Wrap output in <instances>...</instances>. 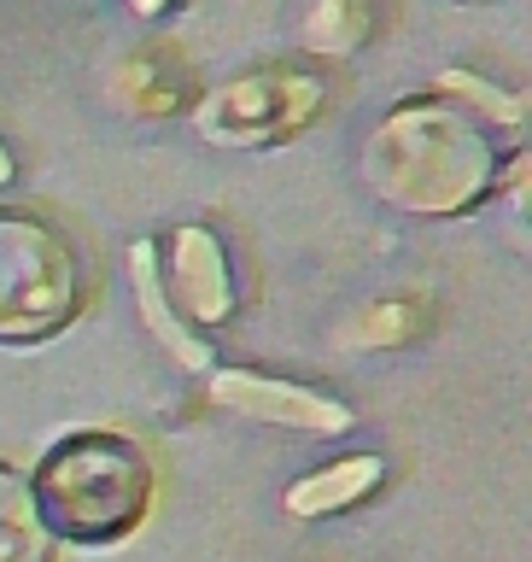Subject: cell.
I'll use <instances>...</instances> for the list:
<instances>
[{
	"label": "cell",
	"instance_id": "cell-1",
	"mask_svg": "<svg viewBox=\"0 0 532 562\" xmlns=\"http://www.w3.org/2000/svg\"><path fill=\"white\" fill-rule=\"evenodd\" d=\"M358 176L369 200L421 223L474 217L503 176V147L486 123L456 112L439 94L398 100L369 123L358 147Z\"/></svg>",
	"mask_w": 532,
	"mask_h": 562
},
{
	"label": "cell",
	"instance_id": "cell-2",
	"mask_svg": "<svg viewBox=\"0 0 532 562\" xmlns=\"http://www.w3.org/2000/svg\"><path fill=\"white\" fill-rule=\"evenodd\" d=\"M24 481L53 544H77V551L123 544L152 516L158 498V469L147 446L117 428H77L53 439Z\"/></svg>",
	"mask_w": 532,
	"mask_h": 562
},
{
	"label": "cell",
	"instance_id": "cell-3",
	"mask_svg": "<svg viewBox=\"0 0 532 562\" xmlns=\"http://www.w3.org/2000/svg\"><path fill=\"white\" fill-rule=\"evenodd\" d=\"M94 299L77 235L30 205H0V346H42Z\"/></svg>",
	"mask_w": 532,
	"mask_h": 562
},
{
	"label": "cell",
	"instance_id": "cell-4",
	"mask_svg": "<svg viewBox=\"0 0 532 562\" xmlns=\"http://www.w3.org/2000/svg\"><path fill=\"white\" fill-rule=\"evenodd\" d=\"M328 105V88L316 70L298 65H258L240 77L211 82L205 94H193L188 105V130L205 147L223 153H263V147H287L293 135H305Z\"/></svg>",
	"mask_w": 532,
	"mask_h": 562
},
{
	"label": "cell",
	"instance_id": "cell-5",
	"mask_svg": "<svg viewBox=\"0 0 532 562\" xmlns=\"http://www.w3.org/2000/svg\"><path fill=\"white\" fill-rule=\"evenodd\" d=\"M158 288H165L170 311L182 316L193 334H223L246 311V281L235 263V246L217 223H176L158 240Z\"/></svg>",
	"mask_w": 532,
	"mask_h": 562
},
{
	"label": "cell",
	"instance_id": "cell-6",
	"mask_svg": "<svg viewBox=\"0 0 532 562\" xmlns=\"http://www.w3.org/2000/svg\"><path fill=\"white\" fill-rule=\"evenodd\" d=\"M205 404L223 416L258 422V428H275V434H305V439H340L358 428V411L346 398H333L310 381H287V375H270V369H240V363L205 369Z\"/></svg>",
	"mask_w": 532,
	"mask_h": 562
},
{
	"label": "cell",
	"instance_id": "cell-7",
	"mask_svg": "<svg viewBox=\"0 0 532 562\" xmlns=\"http://www.w3.org/2000/svg\"><path fill=\"white\" fill-rule=\"evenodd\" d=\"M105 94L123 117L158 123L193 105V70L170 47H123L105 70Z\"/></svg>",
	"mask_w": 532,
	"mask_h": 562
},
{
	"label": "cell",
	"instance_id": "cell-8",
	"mask_svg": "<svg viewBox=\"0 0 532 562\" xmlns=\"http://www.w3.org/2000/svg\"><path fill=\"white\" fill-rule=\"evenodd\" d=\"M129 293H135V311H140V328H147V340L165 351L176 369H188V375H205V369H217V346H211L205 334H193L182 316L170 311L165 288H158V240H152V235L129 240Z\"/></svg>",
	"mask_w": 532,
	"mask_h": 562
},
{
	"label": "cell",
	"instance_id": "cell-9",
	"mask_svg": "<svg viewBox=\"0 0 532 562\" xmlns=\"http://www.w3.org/2000/svg\"><path fill=\"white\" fill-rule=\"evenodd\" d=\"M381 486H386V457L381 451H346V457H328V463L298 474L281 492V509L293 521H328V516H346V509L369 504Z\"/></svg>",
	"mask_w": 532,
	"mask_h": 562
},
{
	"label": "cell",
	"instance_id": "cell-10",
	"mask_svg": "<svg viewBox=\"0 0 532 562\" xmlns=\"http://www.w3.org/2000/svg\"><path fill=\"white\" fill-rule=\"evenodd\" d=\"M433 94L451 100L456 112H468L474 123H486L491 135H521L527 130V94L503 88L498 77H480V70H468V65H445V70H439Z\"/></svg>",
	"mask_w": 532,
	"mask_h": 562
},
{
	"label": "cell",
	"instance_id": "cell-11",
	"mask_svg": "<svg viewBox=\"0 0 532 562\" xmlns=\"http://www.w3.org/2000/svg\"><path fill=\"white\" fill-rule=\"evenodd\" d=\"M375 35V0H305L298 47L316 59H351Z\"/></svg>",
	"mask_w": 532,
	"mask_h": 562
},
{
	"label": "cell",
	"instance_id": "cell-12",
	"mask_svg": "<svg viewBox=\"0 0 532 562\" xmlns=\"http://www.w3.org/2000/svg\"><path fill=\"white\" fill-rule=\"evenodd\" d=\"M53 557H59V544L35 516L24 469H12L0 457V562H53Z\"/></svg>",
	"mask_w": 532,
	"mask_h": 562
},
{
	"label": "cell",
	"instance_id": "cell-13",
	"mask_svg": "<svg viewBox=\"0 0 532 562\" xmlns=\"http://www.w3.org/2000/svg\"><path fill=\"white\" fill-rule=\"evenodd\" d=\"M421 328H428V305H421V299H375V305L346 316L340 334H333V346L340 351H386V346L416 340Z\"/></svg>",
	"mask_w": 532,
	"mask_h": 562
},
{
	"label": "cell",
	"instance_id": "cell-14",
	"mask_svg": "<svg viewBox=\"0 0 532 562\" xmlns=\"http://www.w3.org/2000/svg\"><path fill=\"white\" fill-rule=\"evenodd\" d=\"M170 7H176V0H129V12H135V18H165Z\"/></svg>",
	"mask_w": 532,
	"mask_h": 562
},
{
	"label": "cell",
	"instance_id": "cell-15",
	"mask_svg": "<svg viewBox=\"0 0 532 562\" xmlns=\"http://www.w3.org/2000/svg\"><path fill=\"white\" fill-rule=\"evenodd\" d=\"M12 176H18V158H12L7 140H0V188H12Z\"/></svg>",
	"mask_w": 532,
	"mask_h": 562
}]
</instances>
